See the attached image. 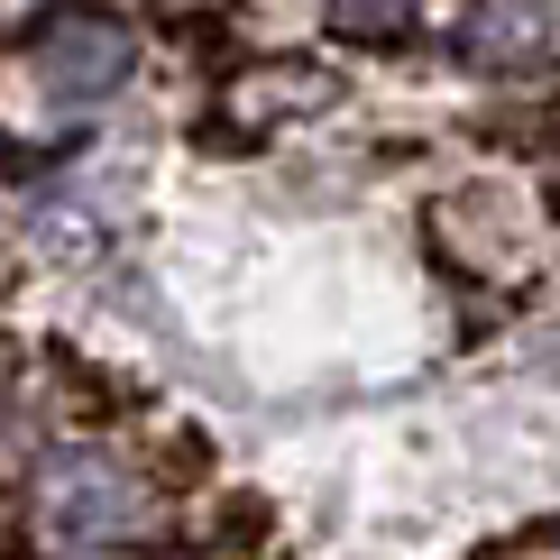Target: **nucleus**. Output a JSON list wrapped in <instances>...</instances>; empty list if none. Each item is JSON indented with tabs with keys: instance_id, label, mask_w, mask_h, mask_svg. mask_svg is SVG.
Instances as JSON below:
<instances>
[{
	"instance_id": "obj_5",
	"label": "nucleus",
	"mask_w": 560,
	"mask_h": 560,
	"mask_svg": "<svg viewBox=\"0 0 560 560\" xmlns=\"http://www.w3.org/2000/svg\"><path fill=\"white\" fill-rule=\"evenodd\" d=\"M156 469H166V478H212V441H166Z\"/></svg>"
},
{
	"instance_id": "obj_3",
	"label": "nucleus",
	"mask_w": 560,
	"mask_h": 560,
	"mask_svg": "<svg viewBox=\"0 0 560 560\" xmlns=\"http://www.w3.org/2000/svg\"><path fill=\"white\" fill-rule=\"evenodd\" d=\"M542 46H551V19H533V10H478L459 28V56L487 65V74H515L505 56H542Z\"/></svg>"
},
{
	"instance_id": "obj_2",
	"label": "nucleus",
	"mask_w": 560,
	"mask_h": 560,
	"mask_svg": "<svg viewBox=\"0 0 560 560\" xmlns=\"http://www.w3.org/2000/svg\"><path fill=\"white\" fill-rule=\"evenodd\" d=\"M46 65H56V92L65 102H92L129 74V37L102 28V19H46Z\"/></svg>"
},
{
	"instance_id": "obj_1",
	"label": "nucleus",
	"mask_w": 560,
	"mask_h": 560,
	"mask_svg": "<svg viewBox=\"0 0 560 560\" xmlns=\"http://www.w3.org/2000/svg\"><path fill=\"white\" fill-rule=\"evenodd\" d=\"M46 533L56 542H129V533H148V487L110 469L102 451H74L46 469Z\"/></svg>"
},
{
	"instance_id": "obj_4",
	"label": "nucleus",
	"mask_w": 560,
	"mask_h": 560,
	"mask_svg": "<svg viewBox=\"0 0 560 560\" xmlns=\"http://www.w3.org/2000/svg\"><path fill=\"white\" fill-rule=\"evenodd\" d=\"M340 46H413V10H331Z\"/></svg>"
}]
</instances>
